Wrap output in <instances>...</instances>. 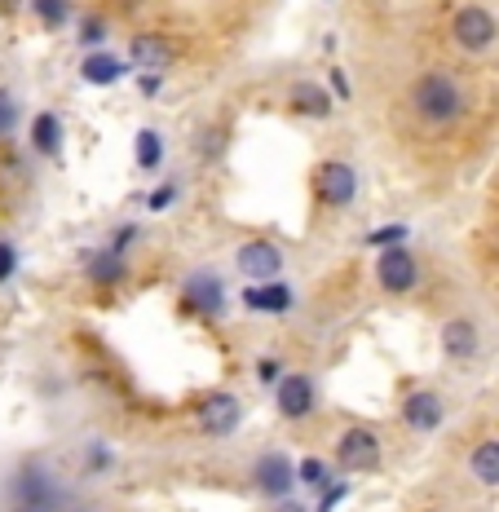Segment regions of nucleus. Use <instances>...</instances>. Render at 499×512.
Wrapping results in <instances>:
<instances>
[{"instance_id":"nucleus-1","label":"nucleus","mask_w":499,"mask_h":512,"mask_svg":"<svg viewBox=\"0 0 499 512\" xmlns=\"http://www.w3.org/2000/svg\"><path fill=\"white\" fill-rule=\"evenodd\" d=\"M411 106H416V115L433 128H447L469 111L464 89L455 84V76H447V71H424V76L411 84Z\"/></svg>"},{"instance_id":"nucleus-4","label":"nucleus","mask_w":499,"mask_h":512,"mask_svg":"<svg viewBox=\"0 0 499 512\" xmlns=\"http://www.w3.org/2000/svg\"><path fill=\"white\" fill-rule=\"evenodd\" d=\"M451 36L464 53H486L499 40V23L491 9L464 5V9H455V18H451Z\"/></svg>"},{"instance_id":"nucleus-31","label":"nucleus","mask_w":499,"mask_h":512,"mask_svg":"<svg viewBox=\"0 0 499 512\" xmlns=\"http://www.w3.org/2000/svg\"><path fill=\"white\" fill-rule=\"evenodd\" d=\"M137 93H142V98H159V93H164V71H142V76H137Z\"/></svg>"},{"instance_id":"nucleus-24","label":"nucleus","mask_w":499,"mask_h":512,"mask_svg":"<svg viewBox=\"0 0 499 512\" xmlns=\"http://www.w3.org/2000/svg\"><path fill=\"white\" fill-rule=\"evenodd\" d=\"M111 464H115L111 446H106L102 437H93L89 451H84V473H89V477H102V473H111Z\"/></svg>"},{"instance_id":"nucleus-16","label":"nucleus","mask_w":499,"mask_h":512,"mask_svg":"<svg viewBox=\"0 0 499 512\" xmlns=\"http://www.w3.org/2000/svg\"><path fill=\"white\" fill-rule=\"evenodd\" d=\"M129 76V58H120V53L111 49H93L89 58L80 62V80L93 84V89H111V84H120Z\"/></svg>"},{"instance_id":"nucleus-28","label":"nucleus","mask_w":499,"mask_h":512,"mask_svg":"<svg viewBox=\"0 0 499 512\" xmlns=\"http://www.w3.org/2000/svg\"><path fill=\"white\" fill-rule=\"evenodd\" d=\"M288 371H283V358H274V354H265V358H257V380L261 384H279Z\"/></svg>"},{"instance_id":"nucleus-6","label":"nucleus","mask_w":499,"mask_h":512,"mask_svg":"<svg viewBox=\"0 0 499 512\" xmlns=\"http://www.w3.org/2000/svg\"><path fill=\"white\" fill-rule=\"evenodd\" d=\"M226 283H221V274L217 270H195V274H186V283H182V305L190 309V314H199V318H221L226 314Z\"/></svg>"},{"instance_id":"nucleus-20","label":"nucleus","mask_w":499,"mask_h":512,"mask_svg":"<svg viewBox=\"0 0 499 512\" xmlns=\"http://www.w3.org/2000/svg\"><path fill=\"white\" fill-rule=\"evenodd\" d=\"M164 155H168L164 137H159L155 128H137V137H133V159H137V168H142V173H159V168H164Z\"/></svg>"},{"instance_id":"nucleus-10","label":"nucleus","mask_w":499,"mask_h":512,"mask_svg":"<svg viewBox=\"0 0 499 512\" xmlns=\"http://www.w3.org/2000/svg\"><path fill=\"white\" fill-rule=\"evenodd\" d=\"M376 283L385 287L389 296H407L411 287L420 283V265L407 243H402V248H385L376 256Z\"/></svg>"},{"instance_id":"nucleus-17","label":"nucleus","mask_w":499,"mask_h":512,"mask_svg":"<svg viewBox=\"0 0 499 512\" xmlns=\"http://www.w3.org/2000/svg\"><path fill=\"white\" fill-rule=\"evenodd\" d=\"M477 349H482V336H477L473 318H447L442 323V354H447V362H469L477 358Z\"/></svg>"},{"instance_id":"nucleus-32","label":"nucleus","mask_w":499,"mask_h":512,"mask_svg":"<svg viewBox=\"0 0 499 512\" xmlns=\"http://www.w3.org/2000/svg\"><path fill=\"white\" fill-rule=\"evenodd\" d=\"M14 270H18V252L9 248V243H0V283L14 279Z\"/></svg>"},{"instance_id":"nucleus-11","label":"nucleus","mask_w":499,"mask_h":512,"mask_svg":"<svg viewBox=\"0 0 499 512\" xmlns=\"http://www.w3.org/2000/svg\"><path fill=\"white\" fill-rule=\"evenodd\" d=\"M274 407H279L283 420H305L318 407V384L305 371H288L279 384H274Z\"/></svg>"},{"instance_id":"nucleus-2","label":"nucleus","mask_w":499,"mask_h":512,"mask_svg":"<svg viewBox=\"0 0 499 512\" xmlns=\"http://www.w3.org/2000/svg\"><path fill=\"white\" fill-rule=\"evenodd\" d=\"M14 504L18 512H58L62 508V482L45 460H27L14 477Z\"/></svg>"},{"instance_id":"nucleus-30","label":"nucleus","mask_w":499,"mask_h":512,"mask_svg":"<svg viewBox=\"0 0 499 512\" xmlns=\"http://www.w3.org/2000/svg\"><path fill=\"white\" fill-rule=\"evenodd\" d=\"M349 495V486L345 482H332L323 490V495H318V504H314V512H336V504H341V499Z\"/></svg>"},{"instance_id":"nucleus-22","label":"nucleus","mask_w":499,"mask_h":512,"mask_svg":"<svg viewBox=\"0 0 499 512\" xmlns=\"http://www.w3.org/2000/svg\"><path fill=\"white\" fill-rule=\"evenodd\" d=\"M296 477H301V486H310L314 495H323V490L336 482V477H332V468H327L323 460H318V455H305V460L296 464Z\"/></svg>"},{"instance_id":"nucleus-29","label":"nucleus","mask_w":499,"mask_h":512,"mask_svg":"<svg viewBox=\"0 0 499 512\" xmlns=\"http://www.w3.org/2000/svg\"><path fill=\"white\" fill-rule=\"evenodd\" d=\"M137 239H142V221H129V226H120L106 243H111V248H120V252H129Z\"/></svg>"},{"instance_id":"nucleus-12","label":"nucleus","mask_w":499,"mask_h":512,"mask_svg":"<svg viewBox=\"0 0 499 512\" xmlns=\"http://www.w3.org/2000/svg\"><path fill=\"white\" fill-rule=\"evenodd\" d=\"M402 424H407L411 433H438L442 424H447V402L433 389L407 393V402H402Z\"/></svg>"},{"instance_id":"nucleus-3","label":"nucleus","mask_w":499,"mask_h":512,"mask_svg":"<svg viewBox=\"0 0 499 512\" xmlns=\"http://www.w3.org/2000/svg\"><path fill=\"white\" fill-rule=\"evenodd\" d=\"M358 190H363V181H358V168L345 164V159H323V164L314 168V199L323 208L341 212L358 199Z\"/></svg>"},{"instance_id":"nucleus-27","label":"nucleus","mask_w":499,"mask_h":512,"mask_svg":"<svg viewBox=\"0 0 499 512\" xmlns=\"http://www.w3.org/2000/svg\"><path fill=\"white\" fill-rule=\"evenodd\" d=\"M80 45L89 53L106 45V23H102V18H84V23H80Z\"/></svg>"},{"instance_id":"nucleus-21","label":"nucleus","mask_w":499,"mask_h":512,"mask_svg":"<svg viewBox=\"0 0 499 512\" xmlns=\"http://www.w3.org/2000/svg\"><path fill=\"white\" fill-rule=\"evenodd\" d=\"M31 146H36L40 155H58L62 151V120L53 111H40L36 120H31Z\"/></svg>"},{"instance_id":"nucleus-14","label":"nucleus","mask_w":499,"mask_h":512,"mask_svg":"<svg viewBox=\"0 0 499 512\" xmlns=\"http://www.w3.org/2000/svg\"><path fill=\"white\" fill-rule=\"evenodd\" d=\"M288 106H292V115H301V120H332L336 98L323 80H296L288 89Z\"/></svg>"},{"instance_id":"nucleus-9","label":"nucleus","mask_w":499,"mask_h":512,"mask_svg":"<svg viewBox=\"0 0 499 512\" xmlns=\"http://www.w3.org/2000/svg\"><path fill=\"white\" fill-rule=\"evenodd\" d=\"M235 265L248 283H270L283 274V248L274 239H248V243H239Z\"/></svg>"},{"instance_id":"nucleus-35","label":"nucleus","mask_w":499,"mask_h":512,"mask_svg":"<svg viewBox=\"0 0 499 512\" xmlns=\"http://www.w3.org/2000/svg\"><path fill=\"white\" fill-rule=\"evenodd\" d=\"M274 512H314V508L301 504V499H279V504H274Z\"/></svg>"},{"instance_id":"nucleus-7","label":"nucleus","mask_w":499,"mask_h":512,"mask_svg":"<svg viewBox=\"0 0 499 512\" xmlns=\"http://www.w3.org/2000/svg\"><path fill=\"white\" fill-rule=\"evenodd\" d=\"M239 420H243V402H239L230 389L208 393L204 407H199V433H204V437H217V442L235 437V433H239Z\"/></svg>"},{"instance_id":"nucleus-25","label":"nucleus","mask_w":499,"mask_h":512,"mask_svg":"<svg viewBox=\"0 0 499 512\" xmlns=\"http://www.w3.org/2000/svg\"><path fill=\"white\" fill-rule=\"evenodd\" d=\"M407 239H411V226H402V221H394V226H376L367 234V243H371V248H380V252H385V248H402Z\"/></svg>"},{"instance_id":"nucleus-8","label":"nucleus","mask_w":499,"mask_h":512,"mask_svg":"<svg viewBox=\"0 0 499 512\" xmlns=\"http://www.w3.org/2000/svg\"><path fill=\"white\" fill-rule=\"evenodd\" d=\"M336 464H341L345 473H376L380 468V437L371 429H363V424L345 429L341 442H336Z\"/></svg>"},{"instance_id":"nucleus-33","label":"nucleus","mask_w":499,"mask_h":512,"mask_svg":"<svg viewBox=\"0 0 499 512\" xmlns=\"http://www.w3.org/2000/svg\"><path fill=\"white\" fill-rule=\"evenodd\" d=\"M14 120H18L14 98H9V93H0V133H9V128H14Z\"/></svg>"},{"instance_id":"nucleus-13","label":"nucleus","mask_w":499,"mask_h":512,"mask_svg":"<svg viewBox=\"0 0 499 512\" xmlns=\"http://www.w3.org/2000/svg\"><path fill=\"white\" fill-rule=\"evenodd\" d=\"M84 274H89V283L98 287V292H115V287L129 279V252H120V248L106 243V248L84 256Z\"/></svg>"},{"instance_id":"nucleus-19","label":"nucleus","mask_w":499,"mask_h":512,"mask_svg":"<svg viewBox=\"0 0 499 512\" xmlns=\"http://www.w3.org/2000/svg\"><path fill=\"white\" fill-rule=\"evenodd\" d=\"M469 477L477 486H499V437H486L469 451Z\"/></svg>"},{"instance_id":"nucleus-5","label":"nucleus","mask_w":499,"mask_h":512,"mask_svg":"<svg viewBox=\"0 0 499 512\" xmlns=\"http://www.w3.org/2000/svg\"><path fill=\"white\" fill-rule=\"evenodd\" d=\"M252 486H257L265 499L279 504V499H292V490L301 486V477H296V464L283 451H265L252 460Z\"/></svg>"},{"instance_id":"nucleus-15","label":"nucleus","mask_w":499,"mask_h":512,"mask_svg":"<svg viewBox=\"0 0 499 512\" xmlns=\"http://www.w3.org/2000/svg\"><path fill=\"white\" fill-rule=\"evenodd\" d=\"M292 305H296V287L283 279L243 287V309H252V314H292Z\"/></svg>"},{"instance_id":"nucleus-23","label":"nucleus","mask_w":499,"mask_h":512,"mask_svg":"<svg viewBox=\"0 0 499 512\" xmlns=\"http://www.w3.org/2000/svg\"><path fill=\"white\" fill-rule=\"evenodd\" d=\"M31 9H36V18L49 31H58V27L71 23V5H67V0H31Z\"/></svg>"},{"instance_id":"nucleus-18","label":"nucleus","mask_w":499,"mask_h":512,"mask_svg":"<svg viewBox=\"0 0 499 512\" xmlns=\"http://www.w3.org/2000/svg\"><path fill=\"white\" fill-rule=\"evenodd\" d=\"M173 58H177V49L164 36H133V45H129V62L137 71H164Z\"/></svg>"},{"instance_id":"nucleus-26","label":"nucleus","mask_w":499,"mask_h":512,"mask_svg":"<svg viewBox=\"0 0 499 512\" xmlns=\"http://www.w3.org/2000/svg\"><path fill=\"white\" fill-rule=\"evenodd\" d=\"M177 199H182V181H159L151 195H146V208H151V212H168Z\"/></svg>"},{"instance_id":"nucleus-34","label":"nucleus","mask_w":499,"mask_h":512,"mask_svg":"<svg viewBox=\"0 0 499 512\" xmlns=\"http://www.w3.org/2000/svg\"><path fill=\"white\" fill-rule=\"evenodd\" d=\"M327 89H332L336 102H345L349 93H354V89H349V80H345V71H332V76H327Z\"/></svg>"}]
</instances>
